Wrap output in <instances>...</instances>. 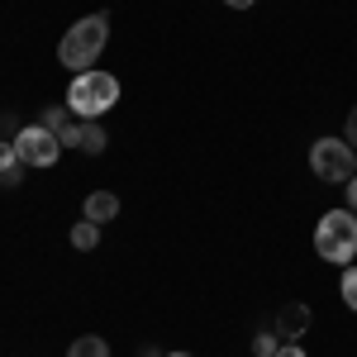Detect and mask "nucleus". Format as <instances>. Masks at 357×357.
Wrapping results in <instances>:
<instances>
[{
  "mask_svg": "<svg viewBox=\"0 0 357 357\" xmlns=\"http://www.w3.org/2000/svg\"><path fill=\"white\" fill-rule=\"evenodd\" d=\"M105 43H110V15H86V20H77L62 33L57 62L72 67V72H91V62L105 53Z\"/></svg>",
  "mask_w": 357,
  "mask_h": 357,
  "instance_id": "1",
  "label": "nucleus"
},
{
  "mask_svg": "<svg viewBox=\"0 0 357 357\" xmlns=\"http://www.w3.org/2000/svg\"><path fill=\"white\" fill-rule=\"evenodd\" d=\"M114 100H119V77L110 72H77L67 86V110L82 119H100L105 110H114Z\"/></svg>",
  "mask_w": 357,
  "mask_h": 357,
  "instance_id": "2",
  "label": "nucleus"
},
{
  "mask_svg": "<svg viewBox=\"0 0 357 357\" xmlns=\"http://www.w3.org/2000/svg\"><path fill=\"white\" fill-rule=\"evenodd\" d=\"M314 252L333 262V267H348L357 257V215L353 210H329L319 229H314Z\"/></svg>",
  "mask_w": 357,
  "mask_h": 357,
  "instance_id": "3",
  "label": "nucleus"
},
{
  "mask_svg": "<svg viewBox=\"0 0 357 357\" xmlns=\"http://www.w3.org/2000/svg\"><path fill=\"white\" fill-rule=\"evenodd\" d=\"M310 172L324 181V186H343L357 176V153L348 138H314L310 143Z\"/></svg>",
  "mask_w": 357,
  "mask_h": 357,
  "instance_id": "4",
  "label": "nucleus"
},
{
  "mask_svg": "<svg viewBox=\"0 0 357 357\" xmlns=\"http://www.w3.org/2000/svg\"><path fill=\"white\" fill-rule=\"evenodd\" d=\"M15 148H20L24 167H53L57 158H62L57 134H53V129H43V124H24V129L15 134Z\"/></svg>",
  "mask_w": 357,
  "mask_h": 357,
  "instance_id": "5",
  "label": "nucleus"
},
{
  "mask_svg": "<svg viewBox=\"0 0 357 357\" xmlns=\"http://www.w3.org/2000/svg\"><path fill=\"white\" fill-rule=\"evenodd\" d=\"M305 333H310V305L305 301L281 305V314H276V338H281V343H301Z\"/></svg>",
  "mask_w": 357,
  "mask_h": 357,
  "instance_id": "6",
  "label": "nucleus"
},
{
  "mask_svg": "<svg viewBox=\"0 0 357 357\" xmlns=\"http://www.w3.org/2000/svg\"><path fill=\"white\" fill-rule=\"evenodd\" d=\"M114 215H119V195H114V191H91V195H86L82 220H91V224H110Z\"/></svg>",
  "mask_w": 357,
  "mask_h": 357,
  "instance_id": "7",
  "label": "nucleus"
},
{
  "mask_svg": "<svg viewBox=\"0 0 357 357\" xmlns=\"http://www.w3.org/2000/svg\"><path fill=\"white\" fill-rule=\"evenodd\" d=\"M24 181V158L15 143H0V186H20Z\"/></svg>",
  "mask_w": 357,
  "mask_h": 357,
  "instance_id": "8",
  "label": "nucleus"
},
{
  "mask_svg": "<svg viewBox=\"0 0 357 357\" xmlns=\"http://www.w3.org/2000/svg\"><path fill=\"white\" fill-rule=\"evenodd\" d=\"M105 148H110V134L100 129V119H82V153L96 158V153H105Z\"/></svg>",
  "mask_w": 357,
  "mask_h": 357,
  "instance_id": "9",
  "label": "nucleus"
},
{
  "mask_svg": "<svg viewBox=\"0 0 357 357\" xmlns=\"http://www.w3.org/2000/svg\"><path fill=\"white\" fill-rule=\"evenodd\" d=\"M72 248H77V252H96V248H100V224H91V220L72 224Z\"/></svg>",
  "mask_w": 357,
  "mask_h": 357,
  "instance_id": "10",
  "label": "nucleus"
},
{
  "mask_svg": "<svg viewBox=\"0 0 357 357\" xmlns=\"http://www.w3.org/2000/svg\"><path fill=\"white\" fill-rule=\"evenodd\" d=\"M67 357H110V343L96 338V333H86V338H77V343L67 348Z\"/></svg>",
  "mask_w": 357,
  "mask_h": 357,
  "instance_id": "11",
  "label": "nucleus"
},
{
  "mask_svg": "<svg viewBox=\"0 0 357 357\" xmlns=\"http://www.w3.org/2000/svg\"><path fill=\"white\" fill-rule=\"evenodd\" d=\"M67 114H72L67 105H43V114H38V124H43V129H53V134H57V129H67V124H72Z\"/></svg>",
  "mask_w": 357,
  "mask_h": 357,
  "instance_id": "12",
  "label": "nucleus"
},
{
  "mask_svg": "<svg viewBox=\"0 0 357 357\" xmlns=\"http://www.w3.org/2000/svg\"><path fill=\"white\" fill-rule=\"evenodd\" d=\"M338 291H343V305L357 310V267H343V286Z\"/></svg>",
  "mask_w": 357,
  "mask_h": 357,
  "instance_id": "13",
  "label": "nucleus"
},
{
  "mask_svg": "<svg viewBox=\"0 0 357 357\" xmlns=\"http://www.w3.org/2000/svg\"><path fill=\"white\" fill-rule=\"evenodd\" d=\"M276 348H281L276 333H257V338H252V357H276Z\"/></svg>",
  "mask_w": 357,
  "mask_h": 357,
  "instance_id": "14",
  "label": "nucleus"
},
{
  "mask_svg": "<svg viewBox=\"0 0 357 357\" xmlns=\"http://www.w3.org/2000/svg\"><path fill=\"white\" fill-rule=\"evenodd\" d=\"M57 143H62V148H82V119L67 124V129H57Z\"/></svg>",
  "mask_w": 357,
  "mask_h": 357,
  "instance_id": "15",
  "label": "nucleus"
},
{
  "mask_svg": "<svg viewBox=\"0 0 357 357\" xmlns=\"http://www.w3.org/2000/svg\"><path fill=\"white\" fill-rule=\"evenodd\" d=\"M343 138L357 148V105H353V114H348V124H343Z\"/></svg>",
  "mask_w": 357,
  "mask_h": 357,
  "instance_id": "16",
  "label": "nucleus"
},
{
  "mask_svg": "<svg viewBox=\"0 0 357 357\" xmlns=\"http://www.w3.org/2000/svg\"><path fill=\"white\" fill-rule=\"evenodd\" d=\"M276 357H305V348H301V343H281V348H276Z\"/></svg>",
  "mask_w": 357,
  "mask_h": 357,
  "instance_id": "17",
  "label": "nucleus"
},
{
  "mask_svg": "<svg viewBox=\"0 0 357 357\" xmlns=\"http://www.w3.org/2000/svg\"><path fill=\"white\" fill-rule=\"evenodd\" d=\"M343 191H348V210L357 215V176H353V181H343Z\"/></svg>",
  "mask_w": 357,
  "mask_h": 357,
  "instance_id": "18",
  "label": "nucleus"
},
{
  "mask_svg": "<svg viewBox=\"0 0 357 357\" xmlns=\"http://www.w3.org/2000/svg\"><path fill=\"white\" fill-rule=\"evenodd\" d=\"M224 5H229V10H252L257 0H224Z\"/></svg>",
  "mask_w": 357,
  "mask_h": 357,
  "instance_id": "19",
  "label": "nucleus"
},
{
  "mask_svg": "<svg viewBox=\"0 0 357 357\" xmlns=\"http://www.w3.org/2000/svg\"><path fill=\"white\" fill-rule=\"evenodd\" d=\"M138 357H162V353H158V348H143V353H138Z\"/></svg>",
  "mask_w": 357,
  "mask_h": 357,
  "instance_id": "20",
  "label": "nucleus"
},
{
  "mask_svg": "<svg viewBox=\"0 0 357 357\" xmlns=\"http://www.w3.org/2000/svg\"><path fill=\"white\" fill-rule=\"evenodd\" d=\"M167 357H191V353H167Z\"/></svg>",
  "mask_w": 357,
  "mask_h": 357,
  "instance_id": "21",
  "label": "nucleus"
}]
</instances>
